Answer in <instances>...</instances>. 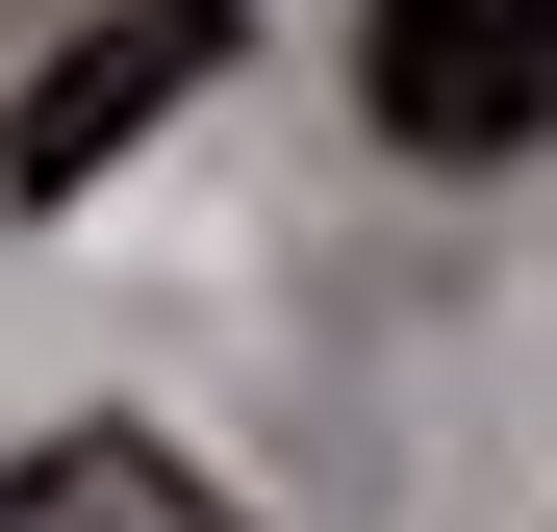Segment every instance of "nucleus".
<instances>
[{
	"mask_svg": "<svg viewBox=\"0 0 557 532\" xmlns=\"http://www.w3.org/2000/svg\"><path fill=\"white\" fill-rule=\"evenodd\" d=\"M0 532H253L203 457H152V431H51L26 482H0Z\"/></svg>",
	"mask_w": 557,
	"mask_h": 532,
	"instance_id": "7ed1b4c3",
	"label": "nucleus"
},
{
	"mask_svg": "<svg viewBox=\"0 0 557 532\" xmlns=\"http://www.w3.org/2000/svg\"><path fill=\"white\" fill-rule=\"evenodd\" d=\"M381 127L456 152V177H507L557 127V0H381Z\"/></svg>",
	"mask_w": 557,
	"mask_h": 532,
	"instance_id": "f03ea898",
	"label": "nucleus"
},
{
	"mask_svg": "<svg viewBox=\"0 0 557 532\" xmlns=\"http://www.w3.org/2000/svg\"><path fill=\"white\" fill-rule=\"evenodd\" d=\"M203 51H228V0H76V26L0 76V177H26V203H76V177H102V152H127Z\"/></svg>",
	"mask_w": 557,
	"mask_h": 532,
	"instance_id": "f257e3e1",
	"label": "nucleus"
}]
</instances>
